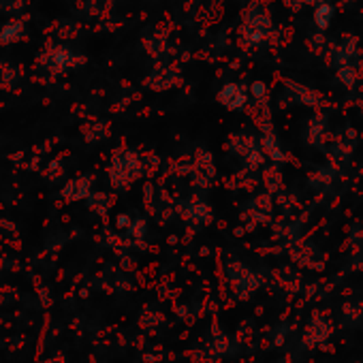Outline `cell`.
<instances>
[{"label": "cell", "mask_w": 363, "mask_h": 363, "mask_svg": "<svg viewBox=\"0 0 363 363\" xmlns=\"http://www.w3.org/2000/svg\"><path fill=\"white\" fill-rule=\"evenodd\" d=\"M340 77H342V82H346L348 86H352V79H354V73L348 69V67H344L342 71H340Z\"/></svg>", "instance_id": "9"}, {"label": "cell", "mask_w": 363, "mask_h": 363, "mask_svg": "<svg viewBox=\"0 0 363 363\" xmlns=\"http://www.w3.org/2000/svg\"><path fill=\"white\" fill-rule=\"evenodd\" d=\"M58 37H73L75 33H77V28H75V24L73 22H69V20H65V22H60L58 24Z\"/></svg>", "instance_id": "7"}, {"label": "cell", "mask_w": 363, "mask_h": 363, "mask_svg": "<svg viewBox=\"0 0 363 363\" xmlns=\"http://www.w3.org/2000/svg\"><path fill=\"white\" fill-rule=\"evenodd\" d=\"M218 101L229 109H242L246 105V92H244V88H240L235 84H227L218 92Z\"/></svg>", "instance_id": "2"}, {"label": "cell", "mask_w": 363, "mask_h": 363, "mask_svg": "<svg viewBox=\"0 0 363 363\" xmlns=\"http://www.w3.org/2000/svg\"><path fill=\"white\" fill-rule=\"evenodd\" d=\"M250 92H252V96H255V99H265V92H267V88H265V84H261V82H255V84H252V88H250Z\"/></svg>", "instance_id": "8"}, {"label": "cell", "mask_w": 363, "mask_h": 363, "mask_svg": "<svg viewBox=\"0 0 363 363\" xmlns=\"http://www.w3.org/2000/svg\"><path fill=\"white\" fill-rule=\"evenodd\" d=\"M24 7V0H0V11L5 13H16Z\"/></svg>", "instance_id": "5"}, {"label": "cell", "mask_w": 363, "mask_h": 363, "mask_svg": "<svg viewBox=\"0 0 363 363\" xmlns=\"http://www.w3.org/2000/svg\"><path fill=\"white\" fill-rule=\"evenodd\" d=\"M263 150L269 154V158L282 160V152L278 150V145H274V139H272V137H265V139H263Z\"/></svg>", "instance_id": "6"}, {"label": "cell", "mask_w": 363, "mask_h": 363, "mask_svg": "<svg viewBox=\"0 0 363 363\" xmlns=\"http://www.w3.org/2000/svg\"><path fill=\"white\" fill-rule=\"evenodd\" d=\"M24 37H26V28H24L22 20H11V22H7L3 28H0V43H3V45L18 43Z\"/></svg>", "instance_id": "3"}, {"label": "cell", "mask_w": 363, "mask_h": 363, "mask_svg": "<svg viewBox=\"0 0 363 363\" xmlns=\"http://www.w3.org/2000/svg\"><path fill=\"white\" fill-rule=\"evenodd\" d=\"M79 62H82V58L73 56L67 48H52V50H48V52L41 56V65L48 67V69L54 71V73L67 71L69 67H75V65H79Z\"/></svg>", "instance_id": "1"}, {"label": "cell", "mask_w": 363, "mask_h": 363, "mask_svg": "<svg viewBox=\"0 0 363 363\" xmlns=\"http://www.w3.org/2000/svg\"><path fill=\"white\" fill-rule=\"evenodd\" d=\"M331 18H333V7L327 5V3L318 5V9L314 11V22H316V26H318L320 30H325V28L331 24Z\"/></svg>", "instance_id": "4"}]
</instances>
